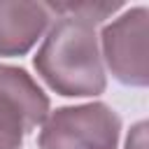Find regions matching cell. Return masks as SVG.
<instances>
[{"instance_id": "6da1fadb", "label": "cell", "mask_w": 149, "mask_h": 149, "mask_svg": "<svg viewBox=\"0 0 149 149\" xmlns=\"http://www.w3.org/2000/svg\"><path fill=\"white\" fill-rule=\"evenodd\" d=\"M40 79L65 98H95L107 88V70L100 56L95 26L56 16L33 58Z\"/></svg>"}, {"instance_id": "7a4b0ae2", "label": "cell", "mask_w": 149, "mask_h": 149, "mask_svg": "<svg viewBox=\"0 0 149 149\" xmlns=\"http://www.w3.org/2000/svg\"><path fill=\"white\" fill-rule=\"evenodd\" d=\"M121 137V116L107 102L65 105L42 121L40 149H116Z\"/></svg>"}, {"instance_id": "3957f363", "label": "cell", "mask_w": 149, "mask_h": 149, "mask_svg": "<svg viewBox=\"0 0 149 149\" xmlns=\"http://www.w3.org/2000/svg\"><path fill=\"white\" fill-rule=\"evenodd\" d=\"M100 56L105 70L123 84L144 88L149 84V9L130 7L105 23L100 35Z\"/></svg>"}, {"instance_id": "277c9868", "label": "cell", "mask_w": 149, "mask_h": 149, "mask_svg": "<svg viewBox=\"0 0 149 149\" xmlns=\"http://www.w3.org/2000/svg\"><path fill=\"white\" fill-rule=\"evenodd\" d=\"M49 95L23 68L0 63V149H23V140L49 114Z\"/></svg>"}, {"instance_id": "5b68a950", "label": "cell", "mask_w": 149, "mask_h": 149, "mask_svg": "<svg viewBox=\"0 0 149 149\" xmlns=\"http://www.w3.org/2000/svg\"><path fill=\"white\" fill-rule=\"evenodd\" d=\"M49 2L0 0V56L14 58L28 54L54 23Z\"/></svg>"}, {"instance_id": "8992f818", "label": "cell", "mask_w": 149, "mask_h": 149, "mask_svg": "<svg viewBox=\"0 0 149 149\" xmlns=\"http://www.w3.org/2000/svg\"><path fill=\"white\" fill-rule=\"evenodd\" d=\"M54 16H74L91 26L105 23L109 16H114L123 5L112 0H81V2H49Z\"/></svg>"}, {"instance_id": "52a82bcc", "label": "cell", "mask_w": 149, "mask_h": 149, "mask_svg": "<svg viewBox=\"0 0 149 149\" xmlns=\"http://www.w3.org/2000/svg\"><path fill=\"white\" fill-rule=\"evenodd\" d=\"M147 121H137L126 137V147L123 149H147Z\"/></svg>"}]
</instances>
